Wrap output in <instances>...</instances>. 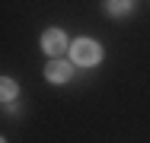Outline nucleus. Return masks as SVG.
<instances>
[{
	"label": "nucleus",
	"mask_w": 150,
	"mask_h": 143,
	"mask_svg": "<svg viewBox=\"0 0 150 143\" xmlns=\"http://www.w3.org/2000/svg\"><path fill=\"white\" fill-rule=\"evenodd\" d=\"M70 54L77 64H83V67H93V64H99L102 60V48L90 41V38H80V41H74V48H70Z\"/></svg>",
	"instance_id": "obj_1"
},
{
	"label": "nucleus",
	"mask_w": 150,
	"mask_h": 143,
	"mask_svg": "<svg viewBox=\"0 0 150 143\" xmlns=\"http://www.w3.org/2000/svg\"><path fill=\"white\" fill-rule=\"evenodd\" d=\"M42 48H45L48 54H61V51L67 48V35H64L61 29H48V32L42 35Z\"/></svg>",
	"instance_id": "obj_2"
},
{
	"label": "nucleus",
	"mask_w": 150,
	"mask_h": 143,
	"mask_svg": "<svg viewBox=\"0 0 150 143\" xmlns=\"http://www.w3.org/2000/svg\"><path fill=\"white\" fill-rule=\"evenodd\" d=\"M45 76H48L51 83H64V80H70V64H67V60H51V64L45 67Z\"/></svg>",
	"instance_id": "obj_3"
},
{
	"label": "nucleus",
	"mask_w": 150,
	"mask_h": 143,
	"mask_svg": "<svg viewBox=\"0 0 150 143\" xmlns=\"http://www.w3.org/2000/svg\"><path fill=\"white\" fill-rule=\"evenodd\" d=\"M109 13H112V16H125V13H131V0H112V3H109Z\"/></svg>",
	"instance_id": "obj_4"
},
{
	"label": "nucleus",
	"mask_w": 150,
	"mask_h": 143,
	"mask_svg": "<svg viewBox=\"0 0 150 143\" xmlns=\"http://www.w3.org/2000/svg\"><path fill=\"white\" fill-rule=\"evenodd\" d=\"M3 99H13V95H16V83H13V80H10V76H3Z\"/></svg>",
	"instance_id": "obj_5"
}]
</instances>
